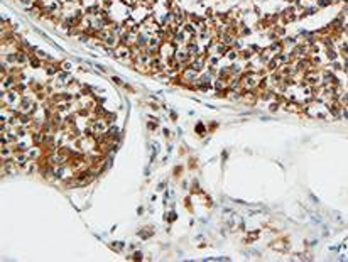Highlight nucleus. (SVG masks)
<instances>
[{"label":"nucleus","mask_w":348,"mask_h":262,"mask_svg":"<svg viewBox=\"0 0 348 262\" xmlns=\"http://www.w3.org/2000/svg\"><path fill=\"white\" fill-rule=\"evenodd\" d=\"M107 129V122H103V120H96L95 124H93V132H102V130H105Z\"/></svg>","instance_id":"1"},{"label":"nucleus","mask_w":348,"mask_h":262,"mask_svg":"<svg viewBox=\"0 0 348 262\" xmlns=\"http://www.w3.org/2000/svg\"><path fill=\"white\" fill-rule=\"evenodd\" d=\"M27 156H29L31 159H36L37 156H39V149H37V147H32L31 150L27 149Z\"/></svg>","instance_id":"2"},{"label":"nucleus","mask_w":348,"mask_h":262,"mask_svg":"<svg viewBox=\"0 0 348 262\" xmlns=\"http://www.w3.org/2000/svg\"><path fill=\"white\" fill-rule=\"evenodd\" d=\"M34 142H36V144H41V142H44V134H41V132H36V134H34Z\"/></svg>","instance_id":"3"},{"label":"nucleus","mask_w":348,"mask_h":262,"mask_svg":"<svg viewBox=\"0 0 348 262\" xmlns=\"http://www.w3.org/2000/svg\"><path fill=\"white\" fill-rule=\"evenodd\" d=\"M9 156H10V149H7V147L3 146V149H2V157L5 159V157H9Z\"/></svg>","instance_id":"4"}]
</instances>
